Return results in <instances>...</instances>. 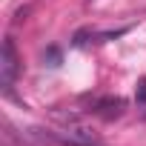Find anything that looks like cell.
I'll use <instances>...</instances> for the list:
<instances>
[{"label": "cell", "mask_w": 146, "mask_h": 146, "mask_svg": "<svg viewBox=\"0 0 146 146\" xmlns=\"http://www.w3.org/2000/svg\"><path fill=\"white\" fill-rule=\"evenodd\" d=\"M135 98H137V103H146V78H140V80H137V89H135Z\"/></svg>", "instance_id": "obj_3"}, {"label": "cell", "mask_w": 146, "mask_h": 146, "mask_svg": "<svg viewBox=\"0 0 146 146\" xmlns=\"http://www.w3.org/2000/svg\"><path fill=\"white\" fill-rule=\"evenodd\" d=\"M17 69H20V60H17L15 43H12V37H6L3 40V52H0V83H3V92H12Z\"/></svg>", "instance_id": "obj_1"}, {"label": "cell", "mask_w": 146, "mask_h": 146, "mask_svg": "<svg viewBox=\"0 0 146 146\" xmlns=\"http://www.w3.org/2000/svg\"><path fill=\"white\" fill-rule=\"evenodd\" d=\"M123 109H126V100H123V98H100V100H95V106H92V112L100 115L103 120L120 117Z\"/></svg>", "instance_id": "obj_2"}, {"label": "cell", "mask_w": 146, "mask_h": 146, "mask_svg": "<svg viewBox=\"0 0 146 146\" xmlns=\"http://www.w3.org/2000/svg\"><path fill=\"white\" fill-rule=\"evenodd\" d=\"M143 120H146V112H143Z\"/></svg>", "instance_id": "obj_4"}]
</instances>
